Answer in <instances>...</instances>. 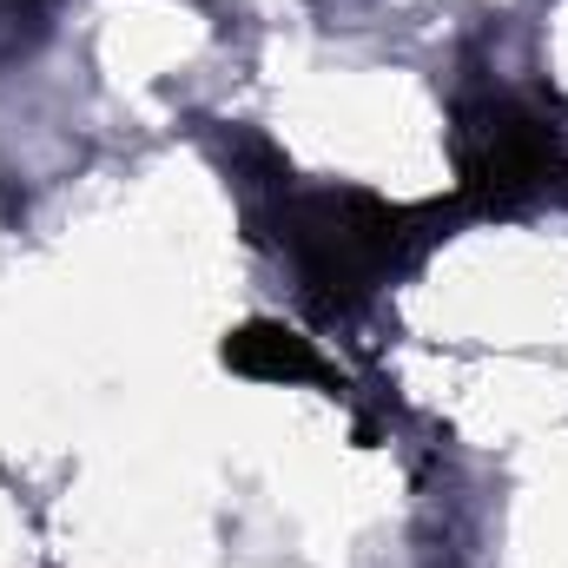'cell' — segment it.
Instances as JSON below:
<instances>
[{
	"mask_svg": "<svg viewBox=\"0 0 568 568\" xmlns=\"http://www.w3.org/2000/svg\"><path fill=\"white\" fill-rule=\"evenodd\" d=\"M456 212L463 205H390V199L357 192V185H324V192L291 185L284 199H272L284 258L297 265L304 291L331 311H351L377 284L410 272Z\"/></svg>",
	"mask_w": 568,
	"mask_h": 568,
	"instance_id": "cell-1",
	"label": "cell"
},
{
	"mask_svg": "<svg viewBox=\"0 0 568 568\" xmlns=\"http://www.w3.org/2000/svg\"><path fill=\"white\" fill-rule=\"evenodd\" d=\"M568 126H556L536 100L476 87L456 100V205L463 212H516L562 185Z\"/></svg>",
	"mask_w": 568,
	"mask_h": 568,
	"instance_id": "cell-2",
	"label": "cell"
},
{
	"mask_svg": "<svg viewBox=\"0 0 568 568\" xmlns=\"http://www.w3.org/2000/svg\"><path fill=\"white\" fill-rule=\"evenodd\" d=\"M225 364L239 377H258V384H324V357L311 351V337H297L278 317H252L225 337Z\"/></svg>",
	"mask_w": 568,
	"mask_h": 568,
	"instance_id": "cell-3",
	"label": "cell"
},
{
	"mask_svg": "<svg viewBox=\"0 0 568 568\" xmlns=\"http://www.w3.org/2000/svg\"><path fill=\"white\" fill-rule=\"evenodd\" d=\"M0 7H7V13H40L47 0H0Z\"/></svg>",
	"mask_w": 568,
	"mask_h": 568,
	"instance_id": "cell-4",
	"label": "cell"
}]
</instances>
